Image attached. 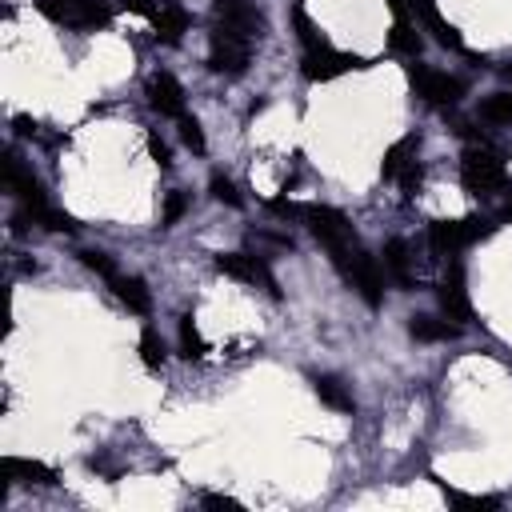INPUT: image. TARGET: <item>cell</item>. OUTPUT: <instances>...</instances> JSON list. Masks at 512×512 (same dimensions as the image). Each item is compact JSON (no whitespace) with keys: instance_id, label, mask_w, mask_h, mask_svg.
<instances>
[{"instance_id":"30","label":"cell","mask_w":512,"mask_h":512,"mask_svg":"<svg viewBox=\"0 0 512 512\" xmlns=\"http://www.w3.org/2000/svg\"><path fill=\"white\" fill-rule=\"evenodd\" d=\"M188 212V196L184 192H164V212H160V228H172L180 216Z\"/></svg>"},{"instance_id":"33","label":"cell","mask_w":512,"mask_h":512,"mask_svg":"<svg viewBox=\"0 0 512 512\" xmlns=\"http://www.w3.org/2000/svg\"><path fill=\"white\" fill-rule=\"evenodd\" d=\"M148 156H152L160 168H168V164H172V148H168V140H164L160 132H148Z\"/></svg>"},{"instance_id":"22","label":"cell","mask_w":512,"mask_h":512,"mask_svg":"<svg viewBox=\"0 0 512 512\" xmlns=\"http://www.w3.org/2000/svg\"><path fill=\"white\" fill-rule=\"evenodd\" d=\"M436 480V476H432ZM436 488L444 492V500L448 504H456V508H476V512H496L504 500L500 496H480V492H460V488H452V484H444V480H436Z\"/></svg>"},{"instance_id":"36","label":"cell","mask_w":512,"mask_h":512,"mask_svg":"<svg viewBox=\"0 0 512 512\" xmlns=\"http://www.w3.org/2000/svg\"><path fill=\"white\" fill-rule=\"evenodd\" d=\"M200 504H204V508H240V500H232V496H224V492H204Z\"/></svg>"},{"instance_id":"24","label":"cell","mask_w":512,"mask_h":512,"mask_svg":"<svg viewBox=\"0 0 512 512\" xmlns=\"http://www.w3.org/2000/svg\"><path fill=\"white\" fill-rule=\"evenodd\" d=\"M180 356H184V360H200V356H204V336H200L192 312L180 316Z\"/></svg>"},{"instance_id":"12","label":"cell","mask_w":512,"mask_h":512,"mask_svg":"<svg viewBox=\"0 0 512 512\" xmlns=\"http://www.w3.org/2000/svg\"><path fill=\"white\" fill-rule=\"evenodd\" d=\"M408 12L420 20V28H428L432 32V40L440 44V48H448V52H464V36L440 16V8H436V0H408Z\"/></svg>"},{"instance_id":"18","label":"cell","mask_w":512,"mask_h":512,"mask_svg":"<svg viewBox=\"0 0 512 512\" xmlns=\"http://www.w3.org/2000/svg\"><path fill=\"white\" fill-rule=\"evenodd\" d=\"M108 284H112V292L120 296V304L128 312H136V316H148L152 312V292H148V284L140 276H112Z\"/></svg>"},{"instance_id":"26","label":"cell","mask_w":512,"mask_h":512,"mask_svg":"<svg viewBox=\"0 0 512 512\" xmlns=\"http://www.w3.org/2000/svg\"><path fill=\"white\" fill-rule=\"evenodd\" d=\"M292 24H296V36H300L304 52H308V48H324V44H328V40L320 36V28L308 20V12H304V8H296V12H292Z\"/></svg>"},{"instance_id":"9","label":"cell","mask_w":512,"mask_h":512,"mask_svg":"<svg viewBox=\"0 0 512 512\" xmlns=\"http://www.w3.org/2000/svg\"><path fill=\"white\" fill-rule=\"evenodd\" d=\"M436 304H440L444 320H452V324H468L472 320V300H468V280H464V264L460 260L448 264V272H444V280L436 288Z\"/></svg>"},{"instance_id":"11","label":"cell","mask_w":512,"mask_h":512,"mask_svg":"<svg viewBox=\"0 0 512 512\" xmlns=\"http://www.w3.org/2000/svg\"><path fill=\"white\" fill-rule=\"evenodd\" d=\"M212 8H216V24L240 32L248 40H256L264 32V12L256 8V0H212Z\"/></svg>"},{"instance_id":"8","label":"cell","mask_w":512,"mask_h":512,"mask_svg":"<svg viewBox=\"0 0 512 512\" xmlns=\"http://www.w3.org/2000/svg\"><path fill=\"white\" fill-rule=\"evenodd\" d=\"M352 68H368V60L356 56V52H340V48H332V44L308 48L304 60H300V72H304L308 80H316V84L336 80V76H344V72H352Z\"/></svg>"},{"instance_id":"39","label":"cell","mask_w":512,"mask_h":512,"mask_svg":"<svg viewBox=\"0 0 512 512\" xmlns=\"http://www.w3.org/2000/svg\"><path fill=\"white\" fill-rule=\"evenodd\" d=\"M500 72H504V76H508V80H512V64H504V68H500Z\"/></svg>"},{"instance_id":"31","label":"cell","mask_w":512,"mask_h":512,"mask_svg":"<svg viewBox=\"0 0 512 512\" xmlns=\"http://www.w3.org/2000/svg\"><path fill=\"white\" fill-rule=\"evenodd\" d=\"M208 188H212V196H216L220 204H232V208H240V204H244V200H240V192H236V184H232L228 176H220V172L212 176V184H208Z\"/></svg>"},{"instance_id":"35","label":"cell","mask_w":512,"mask_h":512,"mask_svg":"<svg viewBox=\"0 0 512 512\" xmlns=\"http://www.w3.org/2000/svg\"><path fill=\"white\" fill-rule=\"evenodd\" d=\"M300 208L304 204H292V200H268V212H276V216H284V220H300Z\"/></svg>"},{"instance_id":"4","label":"cell","mask_w":512,"mask_h":512,"mask_svg":"<svg viewBox=\"0 0 512 512\" xmlns=\"http://www.w3.org/2000/svg\"><path fill=\"white\" fill-rule=\"evenodd\" d=\"M492 220L484 216H460V220H428V244L440 256H460L468 244L492 236Z\"/></svg>"},{"instance_id":"13","label":"cell","mask_w":512,"mask_h":512,"mask_svg":"<svg viewBox=\"0 0 512 512\" xmlns=\"http://www.w3.org/2000/svg\"><path fill=\"white\" fill-rule=\"evenodd\" d=\"M148 104L160 112V116H184V88H180V80L176 76H168V72H152L148 76Z\"/></svg>"},{"instance_id":"14","label":"cell","mask_w":512,"mask_h":512,"mask_svg":"<svg viewBox=\"0 0 512 512\" xmlns=\"http://www.w3.org/2000/svg\"><path fill=\"white\" fill-rule=\"evenodd\" d=\"M188 24H192V16H188V8H184V4H176V0H164V4H160V12L152 16L156 40H164V44H180V40H184V32H188Z\"/></svg>"},{"instance_id":"16","label":"cell","mask_w":512,"mask_h":512,"mask_svg":"<svg viewBox=\"0 0 512 512\" xmlns=\"http://www.w3.org/2000/svg\"><path fill=\"white\" fill-rule=\"evenodd\" d=\"M4 172H8V188L16 192V200H20L24 208H28V204H44V188H40V180L20 164V156H12V152H8Z\"/></svg>"},{"instance_id":"38","label":"cell","mask_w":512,"mask_h":512,"mask_svg":"<svg viewBox=\"0 0 512 512\" xmlns=\"http://www.w3.org/2000/svg\"><path fill=\"white\" fill-rule=\"evenodd\" d=\"M504 220H512V196H508V204H504Z\"/></svg>"},{"instance_id":"23","label":"cell","mask_w":512,"mask_h":512,"mask_svg":"<svg viewBox=\"0 0 512 512\" xmlns=\"http://www.w3.org/2000/svg\"><path fill=\"white\" fill-rule=\"evenodd\" d=\"M4 472L24 476L28 484H56V472H52L48 464H40V460H16V456H8V460H4Z\"/></svg>"},{"instance_id":"3","label":"cell","mask_w":512,"mask_h":512,"mask_svg":"<svg viewBox=\"0 0 512 512\" xmlns=\"http://www.w3.org/2000/svg\"><path fill=\"white\" fill-rule=\"evenodd\" d=\"M300 220L308 224V232L328 248V260H336L340 252H348L356 244V232L348 224V216L340 208H328V204H304L300 208Z\"/></svg>"},{"instance_id":"28","label":"cell","mask_w":512,"mask_h":512,"mask_svg":"<svg viewBox=\"0 0 512 512\" xmlns=\"http://www.w3.org/2000/svg\"><path fill=\"white\" fill-rule=\"evenodd\" d=\"M80 256V264L84 268H92L96 276H104V280H112L116 276V264H112V256L108 252H100V248H84V252H76Z\"/></svg>"},{"instance_id":"34","label":"cell","mask_w":512,"mask_h":512,"mask_svg":"<svg viewBox=\"0 0 512 512\" xmlns=\"http://www.w3.org/2000/svg\"><path fill=\"white\" fill-rule=\"evenodd\" d=\"M164 0H120L124 12H136V16H156Z\"/></svg>"},{"instance_id":"6","label":"cell","mask_w":512,"mask_h":512,"mask_svg":"<svg viewBox=\"0 0 512 512\" xmlns=\"http://www.w3.org/2000/svg\"><path fill=\"white\" fill-rule=\"evenodd\" d=\"M252 60V40L224 28V24H212V36H208V68L216 76H240Z\"/></svg>"},{"instance_id":"20","label":"cell","mask_w":512,"mask_h":512,"mask_svg":"<svg viewBox=\"0 0 512 512\" xmlns=\"http://www.w3.org/2000/svg\"><path fill=\"white\" fill-rule=\"evenodd\" d=\"M408 332H412V340L436 344V340H456L460 336V324H448V320H436V316H412L408 320Z\"/></svg>"},{"instance_id":"2","label":"cell","mask_w":512,"mask_h":512,"mask_svg":"<svg viewBox=\"0 0 512 512\" xmlns=\"http://www.w3.org/2000/svg\"><path fill=\"white\" fill-rule=\"evenodd\" d=\"M460 184H464L468 196H496L508 184V168L492 148L472 144L460 160Z\"/></svg>"},{"instance_id":"25","label":"cell","mask_w":512,"mask_h":512,"mask_svg":"<svg viewBox=\"0 0 512 512\" xmlns=\"http://www.w3.org/2000/svg\"><path fill=\"white\" fill-rule=\"evenodd\" d=\"M480 116L488 124H512V92H496L480 104Z\"/></svg>"},{"instance_id":"29","label":"cell","mask_w":512,"mask_h":512,"mask_svg":"<svg viewBox=\"0 0 512 512\" xmlns=\"http://www.w3.org/2000/svg\"><path fill=\"white\" fill-rule=\"evenodd\" d=\"M180 140H184V144H188L196 156L208 148V144H204V128H200V120H196V116H188V112L180 116Z\"/></svg>"},{"instance_id":"17","label":"cell","mask_w":512,"mask_h":512,"mask_svg":"<svg viewBox=\"0 0 512 512\" xmlns=\"http://www.w3.org/2000/svg\"><path fill=\"white\" fill-rule=\"evenodd\" d=\"M384 272L404 288V292H412L416 288V276H412V256H408V244L400 240V236H392L388 244H384Z\"/></svg>"},{"instance_id":"1","label":"cell","mask_w":512,"mask_h":512,"mask_svg":"<svg viewBox=\"0 0 512 512\" xmlns=\"http://www.w3.org/2000/svg\"><path fill=\"white\" fill-rule=\"evenodd\" d=\"M332 268L360 292V300H364L368 308H376V304L384 300V268H380V260H376L372 252H364L360 244H352L348 252H340V256L332 260Z\"/></svg>"},{"instance_id":"37","label":"cell","mask_w":512,"mask_h":512,"mask_svg":"<svg viewBox=\"0 0 512 512\" xmlns=\"http://www.w3.org/2000/svg\"><path fill=\"white\" fill-rule=\"evenodd\" d=\"M12 124H16V132H20V136H32V132H36V124H32L28 116H16Z\"/></svg>"},{"instance_id":"15","label":"cell","mask_w":512,"mask_h":512,"mask_svg":"<svg viewBox=\"0 0 512 512\" xmlns=\"http://www.w3.org/2000/svg\"><path fill=\"white\" fill-rule=\"evenodd\" d=\"M312 392H316L320 404H328L332 412H356L352 388H348L340 376H332V372H316V376H312Z\"/></svg>"},{"instance_id":"21","label":"cell","mask_w":512,"mask_h":512,"mask_svg":"<svg viewBox=\"0 0 512 512\" xmlns=\"http://www.w3.org/2000/svg\"><path fill=\"white\" fill-rule=\"evenodd\" d=\"M388 44H392V52H400V56H420V48H424V36L416 32V24H408L404 16H396V24L388 28Z\"/></svg>"},{"instance_id":"32","label":"cell","mask_w":512,"mask_h":512,"mask_svg":"<svg viewBox=\"0 0 512 512\" xmlns=\"http://www.w3.org/2000/svg\"><path fill=\"white\" fill-rule=\"evenodd\" d=\"M396 180H400V188H404V196L412 200V196L420 192V184H424V168H420V160H412V164H404V172H400Z\"/></svg>"},{"instance_id":"5","label":"cell","mask_w":512,"mask_h":512,"mask_svg":"<svg viewBox=\"0 0 512 512\" xmlns=\"http://www.w3.org/2000/svg\"><path fill=\"white\" fill-rule=\"evenodd\" d=\"M40 12L60 24V28H76V32H96L112 24V4L108 0H40Z\"/></svg>"},{"instance_id":"27","label":"cell","mask_w":512,"mask_h":512,"mask_svg":"<svg viewBox=\"0 0 512 512\" xmlns=\"http://www.w3.org/2000/svg\"><path fill=\"white\" fill-rule=\"evenodd\" d=\"M140 360H144L148 368H160V364H164V340H160L156 328H144V332H140Z\"/></svg>"},{"instance_id":"10","label":"cell","mask_w":512,"mask_h":512,"mask_svg":"<svg viewBox=\"0 0 512 512\" xmlns=\"http://www.w3.org/2000/svg\"><path fill=\"white\" fill-rule=\"evenodd\" d=\"M212 264H216V272H224V276H232V280H244V284H260V288H268L272 296H280V288H276V276L268 272V264H264L260 256H248V252H220Z\"/></svg>"},{"instance_id":"19","label":"cell","mask_w":512,"mask_h":512,"mask_svg":"<svg viewBox=\"0 0 512 512\" xmlns=\"http://www.w3.org/2000/svg\"><path fill=\"white\" fill-rule=\"evenodd\" d=\"M416 152H420V132H408V136H400L388 152H384V160H380V172L388 176V180H396L400 172H404V164H412L416 160Z\"/></svg>"},{"instance_id":"7","label":"cell","mask_w":512,"mask_h":512,"mask_svg":"<svg viewBox=\"0 0 512 512\" xmlns=\"http://www.w3.org/2000/svg\"><path fill=\"white\" fill-rule=\"evenodd\" d=\"M408 84L432 108H448V104H456L464 96V80H456V76H448L440 68H428V64H408Z\"/></svg>"}]
</instances>
